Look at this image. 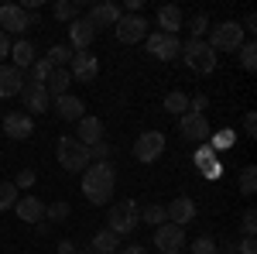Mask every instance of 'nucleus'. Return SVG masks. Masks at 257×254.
<instances>
[{"label": "nucleus", "instance_id": "6ab92c4d", "mask_svg": "<svg viewBox=\"0 0 257 254\" xmlns=\"http://www.w3.org/2000/svg\"><path fill=\"white\" fill-rule=\"evenodd\" d=\"M120 18H123V11H120L117 4H110V0H103V4H96V7L89 11V24H93L96 31L99 28H113Z\"/></svg>", "mask_w": 257, "mask_h": 254}, {"label": "nucleus", "instance_id": "c03bdc74", "mask_svg": "<svg viewBox=\"0 0 257 254\" xmlns=\"http://www.w3.org/2000/svg\"><path fill=\"white\" fill-rule=\"evenodd\" d=\"M237 247H240V254H257V240L254 237H240Z\"/></svg>", "mask_w": 257, "mask_h": 254}, {"label": "nucleus", "instance_id": "dca6fc26", "mask_svg": "<svg viewBox=\"0 0 257 254\" xmlns=\"http://www.w3.org/2000/svg\"><path fill=\"white\" fill-rule=\"evenodd\" d=\"M165 216H168V223L185 227V223H192V220H196V203H192L189 196H175V199L165 206Z\"/></svg>", "mask_w": 257, "mask_h": 254}, {"label": "nucleus", "instance_id": "f03ea898", "mask_svg": "<svg viewBox=\"0 0 257 254\" xmlns=\"http://www.w3.org/2000/svg\"><path fill=\"white\" fill-rule=\"evenodd\" d=\"M141 223V206L134 199H120L110 206V213H106V230H113L117 237H127L134 234Z\"/></svg>", "mask_w": 257, "mask_h": 254}, {"label": "nucleus", "instance_id": "4be33fe9", "mask_svg": "<svg viewBox=\"0 0 257 254\" xmlns=\"http://www.w3.org/2000/svg\"><path fill=\"white\" fill-rule=\"evenodd\" d=\"M14 206H18V220H24V223H38V220H45V203H41L38 196H21Z\"/></svg>", "mask_w": 257, "mask_h": 254}, {"label": "nucleus", "instance_id": "c756f323", "mask_svg": "<svg viewBox=\"0 0 257 254\" xmlns=\"http://www.w3.org/2000/svg\"><path fill=\"white\" fill-rule=\"evenodd\" d=\"M52 14L59 21H65V24H72V21L79 18V4H76V0H59V4L52 7Z\"/></svg>", "mask_w": 257, "mask_h": 254}, {"label": "nucleus", "instance_id": "7ed1b4c3", "mask_svg": "<svg viewBox=\"0 0 257 254\" xmlns=\"http://www.w3.org/2000/svg\"><path fill=\"white\" fill-rule=\"evenodd\" d=\"M182 62L196 72V76H209L213 69H216V52L206 45V41H196V38H189L185 45H182Z\"/></svg>", "mask_w": 257, "mask_h": 254}, {"label": "nucleus", "instance_id": "bb28decb", "mask_svg": "<svg viewBox=\"0 0 257 254\" xmlns=\"http://www.w3.org/2000/svg\"><path fill=\"white\" fill-rule=\"evenodd\" d=\"M141 223H148L151 230H155V227H161V223H168V216H165V206H158V203L144 206V210H141Z\"/></svg>", "mask_w": 257, "mask_h": 254}, {"label": "nucleus", "instance_id": "c9c22d12", "mask_svg": "<svg viewBox=\"0 0 257 254\" xmlns=\"http://www.w3.org/2000/svg\"><path fill=\"white\" fill-rule=\"evenodd\" d=\"M45 220H52V223L69 220V203H52V206H45Z\"/></svg>", "mask_w": 257, "mask_h": 254}, {"label": "nucleus", "instance_id": "58836bf2", "mask_svg": "<svg viewBox=\"0 0 257 254\" xmlns=\"http://www.w3.org/2000/svg\"><path fill=\"white\" fill-rule=\"evenodd\" d=\"M35 186V168H21L14 179V189H31Z\"/></svg>", "mask_w": 257, "mask_h": 254}, {"label": "nucleus", "instance_id": "393cba45", "mask_svg": "<svg viewBox=\"0 0 257 254\" xmlns=\"http://www.w3.org/2000/svg\"><path fill=\"white\" fill-rule=\"evenodd\" d=\"M69 82H72V76H69V69H55L52 76H48V82H45V90H48V97L59 100L69 93Z\"/></svg>", "mask_w": 257, "mask_h": 254}, {"label": "nucleus", "instance_id": "ea45409f", "mask_svg": "<svg viewBox=\"0 0 257 254\" xmlns=\"http://www.w3.org/2000/svg\"><path fill=\"white\" fill-rule=\"evenodd\" d=\"M89 161H110V144H106V141L93 144V148H89Z\"/></svg>", "mask_w": 257, "mask_h": 254}, {"label": "nucleus", "instance_id": "f8f14e48", "mask_svg": "<svg viewBox=\"0 0 257 254\" xmlns=\"http://www.w3.org/2000/svg\"><path fill=\"white\" fill-rule=\"evenodd\" d=\"M178 134L185 137V141H206L209 137V120H206V114H182L178 117Z\"/></svg>", "mask_w": 257, "mask_h": 254}, {"label": "nucleus", "instance_id": "f3484780", "mask_svg": "<svg viewBox=\"0 0 257 254\" xmlns=\"http://www.w3.org/2000/svg\"><path fill=\"white\" fill-rule=\"evenodd\" d=\"M76 124H79V127H76V141H79V144H86V148L99 144V141H103V134H106L103 120H99V117H89V114H86L82 120H76Z\"/></svg>", "mask_w": 257, "mask_h": 254}, {"label": "nucleus", "instance_id": "473e14b6", "mask_svg": "<svg viewBox=\"0 0 257 254\" xmlns=\"http://www.w3.org/2000/svg\"><path fill=\"white\" fill-rule=\"evenodd\" d=\"M14 203H18V189H14V182H0V213L11 210Z\"/></svg>", "mask_w": 257, "mask_h": 254}, {"label": "nucleus", "instance_id": "a878e982", "mask_svg": "<svg viewBox=\"0 0 257 254\" xmlns=\"http://www.w3.org/2000/svg\"><path fill=\"white\" fill-rule=\"evenodd\" d=\"M52 72H55V65H52V62H48L45 55H41V59H35V62H31V69H28V76H31V79H28V82H41V86H45Z\"/></svg>", "mask_w": 257, "mask_h": 254}, {"label": "nucleus", "instance_id": "f704fd0d", "mask_svg": "<svg viewBox=\"0 0 257 254\" xmlns=\"http://www.w3.org/2000/svg\"><path fill=\"white\" fill-rule=\"evenodd\" d=\"M185 28H189V35H192V38H196V41H202V35L209 31V18H206V14H196V18L189 21Z\"/></svg>", "mask_w": 257, "mask_h": 254}, {"label": "nucleus", "instance_id": "7c9ffc66", "mask_svg": "<svg viewBox=\"0 0 257 254\" xmlns=\"http://www.w3.org/2000/svg\"><path fill=\"white\" fill-rule=\"evenodd\" d=\"M237 55H240V65H243L247 72H254V69H257V45H254V41H243V45L237 48Z\"/></svg>", "mask_w": 257, "mask_h": 254}, {"label": "nucleus", "instance_id": "9d476101", "mask_svg": "<svg viewBox=\"0 0 257 254\" xmlns=\"http://www.w3.org/2000/svg\"><path fill=\"white\" fill-rule=\"evenodd\" d=\"M0 31L11 38V35H24L28 31V11L21 4H4L0 7Z\"/></svg>", "mask_w": 257, "mask_h": 254}, {"label": "nucleus", "instance_id": "1a4fd4ad", "mask_svg": "<svg viewBox=\"0 0 257 254\" xmlns=\"http://www.w3.org/2000/svg\"><path fill=\"white\" fill-rule=\"evenodd\" d=\"M155 247H158L161 254H178L185 247V227H175V223L155 227Z\"/></svg>", "mask_w": 257, "mask_h": 254}, {"label": "nucleus", "instance_id": "0eeeda50", "mask_svg": "<svg viewBox=\"0 0 257 254\" xmlns=\"http://www.w3.org/2000/svg\"><path fill=\"white\" fill-rule=\"evenodd\" d=\"M161 155H165V134L161 131H144L134 141V158L144 161V165H155Z\"/></svg>", "mask_w": 257, "mask_h": 254}, {"label": "nucleus", "instance_id": "412c9836", "mask_svg": "<svg viewBox=\"0 0 257 254\" xmlns=\"http://www.w3.org/2000/svg\"><path fill=\"white\" fill-rule=\"evenodd\" d=\"M52 103H55V114H59L62 120H82L86 117V103H82L79 97H72V93L52 100Z\"/></svg>", "mask_w": 257, "mask_h": 254}, {"label": "nucleus", "instance_id": "f257e3e1", "mask_svg": "<svg viewBox=\"0 0 257 254\" xmlns=\"http://www.w3.org/2000/svg\"><path fill=\"white\" fill-rule=\"evenodd\" d=\"M113 189H117V172L110 161H89V168L82 172V196L93 203V206H103L113 199Z\"/></svg>", "mask_w": 257, "mask_h": 254}, {"label": "nucleus", "instance_id": "2f4dec72", "mask_svg": "<svg viewBox=\"0 0 257 254\" xmlns=\"http://www.w3.org/2000/svg\"><path fill=\"white\" fill-rule=\"evenodd\" d=\"M240 193H243V196H254L257 193V168H254V165H247V168L240 172Z\"/></svg>", "mask_w": 257, "mask_h": 254}, {"label": "nucleus", "instance_id": "a211bd4d", "mask_svg": "<svg viewBox=\"0 0 257 254\" xmlns=\"http://www.w3.org/2000/svg\"><path fill=\"white\" fill-rule=\"evenodd\" d=\"M21 90H24V72L14 69L11 62H4V65H0V100L18 97Z\"/></svg>", "mask_w": 257, "mask_h": 254}, {"label": "nucleus", "instance_id": "aec40b11", "mask_svg": "<svg viewBox=\"0 0 257 254\" xmlns=\"http://www.w3.org/2000/svg\"><path fill=\"white\" fill-rule=\"evenodd\" d=\"M7 59H11L14 69L24 72V69H31V62L38 59V55H35V45H31L28 38H18V41H11V55H7Z\"/></svg>", "mask_w": 257, "mask_h": 254}, {"label": "nucleus", "instance_id": "49530a36", "mask_svg": "<svg viewBox=\"0 0 257 254\" xmlns=\"http://www.w3.org/2000/svg\"><path fill=\"white\" fill-rule=\"evenodd\" d=\"M7 55H11V38L0 31V65H4V59H7Z\"/></svg>", "mask_w": 257, "mask_h": 254}, {"label": "nucleus", "instance_id": "a19ab883", "mask_svg": "<svg viewBox=\"0 0 257 254\" xmlns=\"http://www.w3.org/2000/svg\"><path fill=\"white\" fill-rule=\"evenodd\" d=\"M230 144H233V131H219L216 137H213V144H209V148H213V151H223V148H230Z\"/></svg>", "mask_w": 257, "mask_h": 254}, {"label": "nucleus", "instance_id": "4c0bfd02", "mask_svg": "<svg viewBox=\"0 0 257 254\" xmlns=\"http://www.w3.org/2000/svg\"><path fill=\"white\" fill-rule=\"evenodd\" d=\"M196 161H199V168H209V165L216 161V151H213L209 144H202V148L196 151Z\"/></svg>", "mask_w": 257, "mask_h": 254}, {"label": "nucleus", "instance_id": "20e7f679", "mask_svg": "<svg viewBox=\"0 0 257 254\" xmlns=\"http://www.w3.org/2000/svg\"><path fill=\"white\" fill-rule=\"evenodd\" d=\"M55 155H59V165L65 168V172H86V168H89V148H86V144H79L72 134L59 137Z\"/></svg>", "mask_w": 257, "mask_h": 254}, {"label": "nucleus", "instance_id": "79ce46f5", "mask_svg": "<svg viewBox=\"0 0 257 254\" xmlns=\"http://www.w3.org/2000/svg\"><path fill=\"white\" fill-rule=\"evenodd\" d=\"M206 107H209V97H206V93H199L196 100H189V110H192V114H202Z\"/></svg>", "mask_w": 257, "mask_h": 254}, {"label": "nucleus", "instance_id": "4468645a", "mask_svg": "<svg viewBox=\"0 0 257 254\" xmlns=\"http://www.w3.org/2000/svg\"><path fill=\"white\" fill-rule=\"evenodd\" d=\"M4 134L11 137V141H28V137L35 134V117L31 114H7L4 117Z\"/></svg>", "mask_w": 257, "mask_h": 254}, {"label": "nucleus", "instance_id": "b1692460", "mask_svg": "<svg viewBox=\"0 0 257 254\" xmlns=\"http://www.w3.org/2000/svg\"><path fill=\"white\" fill-rule=\"evenodd\" d=\"M117 247H120V237L113 230H96L93 234V244H89L93 254H117Z\"/></svg>", "mask_w": 257, "mask_h": 254}, {"label": "nucleus", "instance_id": "5701e85b", "mask_svg": "<svg viewBox=\"0 0 257 254\" xmlns=\"http://www.w3.org/2000/svg\"><path fill=\"white\" fill-rule=\"evenodd\" d=\"M158 28H161V35H178V28H182V11H178L175 4L158 7Z\"/></svg>", "mask_w": 257, "mask_h": 254}, {"label": "nucleus", "instance_id": "e433bc0d", "mask_svg": "<svg viewBox=\"0 0 257 254\" xmlns=\"http://www.w3.org/2000/svg\"><path fill=\"white\" fill-rule=\"evenodd\" d=\"M240 230H243V237H254L257 234V213H254V210H247V213L240 216Z\"/></svg>", "mask_w": 257, "mask_h": 254}, {"label": "nucleus", "instance_id": "423d86ee", "mask_svg": "<svg viewBox=\"0 0 257 254\" xmlns=\"http://www.w3.org/2000/svg\"><path fill=\"white\" fill-rule=\"evenodd\" d=\"M113 35H117L120 45H138V41L148 38V18H141V14H123V18L113 24Z\"/></svg>", "mask_w": 257, "mask_h": 254}, {"label": "nucleus", "instance_id": "72a5a7b5", "mask_svg": "<svg viewBox=\"0 0 257 254\" xmlns=\"http://www.w3.org/2000/svg\"><path fill=\"white\" fill-rule=\"evenodd\" d=\"M189 254H216V240L213 237H196L192 244H185Z\"/></svg>", "mask_w": 257, "mask_h": 254}, {"label": "nucleus", "instance_id": "37998d69", "mask_svg": "<svg viewBox=\"0 0 257 254\" xmlns=\"http://www.w3.org/2000/svg\"><path fill=\"white\" fill-rule=\"evenodd\" d=\"M243 131L247 137H257V114H243Z\"/></svg>", "mask_w": 257, "mask_h": 254}, {"label": "nucleus", "instance_id": "cd10ccee", "mask_svg": "<svg viewBox=\"0 0 257 254\" xmlns=\"http://www.w3.org/2000/svg\"><path fill=\"white\" fill-rule=\"evenodd\" d=\"M72 55H76V52H72V48H69V45H52V48H48V55H45V59L52 62V65H55V69H65V65H69V62H72Z\"/></svg>", "mask_w": 257, "mask_h": 254}, {"label": "nucleus", "instance_id": "c85d7f7f", "mask_svg": "<svg viewBox=\"0 0 257 254\" xmlns=\"http://www.w3.org/2000/svg\"><path fill=\"white\" fill-rule=\"evenodd\" d=\"M165 110H168V114H178V117L189 114V97H185L182 90H172V93L165 97Z\"/></svg>", "mask_w": 257, "mask_h": 254}, {"label": "nucleus", "instance_id": "09e8293b", "mask_svg": "<svg viewBox=\"0 0 257 254\" xmlns=\"http://www.w3.org/2000/svg\"><path fill=\"white\" fill-rule=\"evenodd\" d=\"M76 251H79V247H76L72 240H62L59 244V254H76Z\"/></svg>", "mask_w": 257, "mask_h": 254}, {"label": "nucleus", "instance_id": "2eb2a0df", "mask_svg": "<svg viewBox=\"0 0 257 254\" xmlns=\"http://www.w3.org/2000/svg\"><path fill=\"white\" fill-rule=\"evenodd\" d=\"M21 100H24L28 114H45V110L52 107V97H48V90H45L41 82H24V90H21Z\"/></svg>", "mask_w": 257, "mask_h": 254}, {"label": "nucleus", "instance_id": "39448f33", "mask_svg": "<svg viewBox=\"0 0 257 254\" xmlns=\"http://www.w3.org/2000/svg\"><path fill=\"white\" fill-rule=\"evenodd\" d=\"M206 45L213 52H237L240 45H243V28H240L237 21H223V24H216L209 31V41Z\"/></svg>", "mask_w": 257, "mask_h": 254}, {"label": "nucleus", "instance_id": "a18cd8bd", "mask_svg": "<svg viewBox=\"0 0 257 254\" xmlns=\"http://www.w3.org/2000/svg\"><path fill=\"white\" fill-rule=\"evenodd\" d=\"M117 254H148V247L144 244H120Z\"/></svg>", "mask_w": 257, "mask_h": 254}, {"label": "nucleus", "instance_id": "de8ad7c7", "mask_svg": "<svg viewBox=\"0 0 257 254\" xmlns=\"http://www.w3.org/2000/svg\"><path fill=\"white\" fill-rule=\"evenodd\" d=\"M240 28H243V35H247V31H257V18H254V14H247V21H243Z\"/></svg>", "mask_w": 257, "mask_h": 254}, {"label": "nucleus", "instance_id": "ddd939ff", "mask_svg": "<svg viewBox=\"0 0 257 254\" xmlns=\"http://www.w3.org/2000/svg\"><path fill=\"white\" fill-rule=\"evenodd\" d=\"M96 41V28L89 24V18H76L69 24V48L76 52H89V45Z\"/></svg>", "mask_w": 257, "mask_h": 254}, {"label": "nucleus", "instance_id": "9b49d317", "mask_svg": "<svg viewBox=\"0 0 257 254\" xmlns=\"http://www.w3.org/2000/svg\"><path fill=\"white\" fill-rule=\"evenodd\" d=\"M69 65H72L69 76L76 79V82H93V79L99 76V59L93 55V52H76Z\"/></svg>", "mask_w": 257, "mask_h": 254}, {"label": "nucleus", "instance_id": "6e6552de", "mask_svg": "<svg viewBox=\"0 0 257 254\" xmlns=\"http://www.w3.org/2000/svg\"><path fill=\"white\" fill-rule=\"evenodd\" d=\"M144 45H148V55L158 59V62H172V59H178V52H182V41H178L175 35H161V31L148 35Z\"/></svg>", "mask_w": 257, "mask_h": 254}]
</instances>
